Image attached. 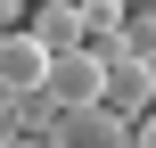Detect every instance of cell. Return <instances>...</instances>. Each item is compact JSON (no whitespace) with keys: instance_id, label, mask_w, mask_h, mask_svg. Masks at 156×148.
I'll return each instance as SVG.
<instances>
[{"instance_id":"obj_4","label":"cell","mask_w":156,"mask_h":148,"mask_svg":"<svg viewBox=\"0 0 156 148\" xmlns=\"http://www.w3.org/2000/svg\"><path fill=\"white\" fill-rule=\"evenodd\" d=\"M25 33H33L41 49H82V41H90V33H82V0H41V16H33Z\"/></svg>"},{"instance_id":"obj_10","label":"cell","mask_w":156,"mask_h":148,"mask_svg":"<svg viewBox=\"0 0 156 148\" xmlns=\"http://www.w3.org/2000/svg\"><path fill=\"white\" fill-rule=\"evenodd\" d=\"M0 148H8V140H0Z\"/></svg>"},{"instance_id":"obj_6","label":"cell","mask_w":156,"mask_h":148,"mask_svg":"<svg viewBox=\"0 0 156 148\" xmlns=\"http://www.w3.org/2000/svg\"><path fill=\"white\" fill-rule=\"evenodd\" d=\"M132 148H156V107L140 115V124H132Z\"/></svg>"},{"instance_id":"obj_5","label":"cell","mask_w":156,"mask_h":148,"mask_svg":"<svg viewBox=\"0 0 156 148\" xmlns=\"http://www.w3.org/2000/svg\"><path fill=\"white\" fill-rule=\"evenodd\" d=\"M41 41L33 33H0V91H41Z\"/></svg>"},{"instance_id":"obj_9","label":"cell","mask_w":156,"mask_h":148,"mask_svg":"<svg viewBox=\"0 0 156 148\" xmlns=\"http://www.w3.org/2000/svg\"><path fill=\"white\" fill-rule=\"evenodd\" d=\"M0 33H8V25H0Z\"/></svg>"},{"instance_id":"obj_3","label":"cell","mask_w":156,"mask_h":148,"mask_svg":"<svg viewBox=\"0 0 156 148\" xmlns=\"http://www.w3.org/2000/svg\"><path fill=\"white\" fill-rule=\"evenodd\" d=\"M99 107H107V115H123V124H140V115L156 107V66H148V58H107Z\"/></svg>"},{"instance_id":"obj_7","label":"cell","mask_w":156,"mask_h":148,"mask_svg":"<svg viewBox=\"0 0 156 148\" xmlns=\"http://www.w3.org/2000/svg\"><path fill=\"white\" fill-rule=\"evenodd\" d=\"M8 148H49V132H0Z\"/></svg>"},{"instance_id":"obj_2","label":"cell","mask_w":156,"mask_h":148,"mask_svg":"<svg viewBox=\"0 0 156 148\" xmlns=\"http://www.w3.org/2000/svg\"><path fill=\"white\" fill-rule=\"evenodd\" d=\"M49 148H132V124L107 115L99 99H90V107H58V115H49Z\"/></svg>"},{"instance_id":"obj_8","label":"cell","mask_w":156,"mask_h":148,"mask_svg":"<svg viewBox=\"0 0 156 148\" xmlns=\"http://www.w3.org/2000/svg\"><path fill=\"white\" fill-rule=\"evenodd\" d=\"M8 8H16V0H0V25H8Z\"/></svg>"},{"instance_id":"obj_1","label":"cell","mask_w":156,"mask_h":148,"mask_svg":"<svg viewBox=\"0 0 156 148\" xmlns=\"http://www.w3.org/2000/svg\"><path fill=\"white\" fill-rule=\"evenodd\" d=\"M99 82H107V58L82 41V49H49L41 58V99L49 107H90L99 99Z\"/></svg>"}]
</instances>
